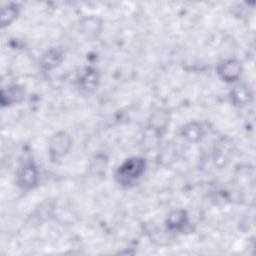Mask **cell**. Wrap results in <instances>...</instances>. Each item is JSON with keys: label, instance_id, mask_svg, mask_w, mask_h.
<instances>
[{"label": "cell", "instance_id": "cell-2", "mask_svg": "<svg viewBox=\"0 0 256 256\" xmlns=\"http://www.w3.org/2000/svg\"><path fill=\"white\" fill-rule=\"evenodd\" d=\"M72 145L71 137L65 132L55 134L49 143V154L52 160H58L66 155Z\"/></svg>", "mask_w": 256, "mask_h": 256}, {"label": "cell", "instance_id": "cell-11", "mask_svg": "<svg viewBox=\"0 0 256 256\" xmlns=\"http://www.w3.org/2000/svg\"><path fill=\"white\" fill-rule=\"evenodd\" d=\"M18 13L19 7L17 4L9 3L3 6L1 9V26L5 27L10 25L18 16Z\"/></svg>", "mask_w": 256, "mask_h": 256}, {"label": "cell", "instance_id": "cell-9", "mask_svg": "<svg viewBox=\"0 0 256 256\" xmlns=\"http://www.w3.org/2000/svg\"><path fill=\"white\" fill-rule=\"evenodd\" d=\"M180 134L186 141L195 143L201 140L204 135V130L200 123L191 122L181 128Z\"/></svg>", "mask_w": 256, "mask_h": 256}, {"label": "cell", "instance_id": "cell-5", "mask_svg": "<svg viewBox=\"0 0 256 256\" xmlns=\"http://www.w3.org/2000/svg\"><path fill=\"white\" fill-rule=\"evenodd\" d=\"M78 87L86 92H92L96 89L99 83V73L96 69L91 67L84 68L77 76Z\"/></svg>", "mask_w": 256, "mask_h": 256}, {"label": "cell", "instance_id": "cell-7", "mask_svg": "<svg viewBox=\"0 0 256 256\" xmlns=\"http://www.w3.org/2000/svg\"><path fill=\"white\" fill-rule=\"evenodd\" d=\"M188 223V215L186 211L182 209L172 211L166 220L167 229L172 232H178L184 229L186 224Z\"/></svg>", "mask_w": 256, "mask_h": 256}, {"label": "cell", "instance_id": "cell-10", "mask_svg": "<svg viewBox=\"0 0 256 256\" xmlns=\"http://www.w3.org/2000/svg\"><path fill=\"white\" fill-rule=\"evenodd\" d=\"M63 59V55L58 49H51L47 51L41 58L40 64L45 70H50L58 66Z\"/></svg>", "mask_w": 256, "mask_h": 256}, {"label": "cell", "instance_id": "cell-3", "mask_svg": "<svg viewBox=\"0 0 256 256\" xmlns=\"http://www.w3.org/2000/svg\"><path fill=\"white\" fill-rule=\"evenodd\" d=\"M39 172L33 163H26L18 172L17 184L23 190H31L38 184Z\"/></svg>", "mask_w": 256, "mask_h": 256}, {"label": "cell", "instance_id": "cell-4", "mask_svg": "<svg viewBox=\"0 0 256 256\" xmlns=\"http://www.w3.org/2000/svg\"><path fill=\"white\" fill-rule=\"evenodd\" d=\"M241 63L236 59H228L217 66V73L219 77L228 83L235 82L241 75Z\"/></svg>", "mask_w": 256, "mask_h": 256}, {"label": "cell", "instance_id": "cell-1", "mask_svg": "<svg viewBox=\"0 0 256 256\" xmlns=\"http://www.w3.org/2000/svg\"><path fill=\"white\" fill-rule=\"evenodd\" d=\"M146 161L142 157H131L125 160L116 170L115 179L124 187L134 185L144 174Z\"/></svg>", "mask_w": 256, "mask_h": 256}, {"label": "cell", "instance_id": "cell-6", "mask_svg": "<svg viewBox=\"0 0 256 256\" xmlns=\"http://www.w3.org/2000/svg\"><path fill=\"white\" fill-rule=\"evenodd\" d=\"M25 98V90L19 85L10 86L7 89H3L1 92V104L2 106H9L16 103H20Z\"/></svg>", "mask_w": 256, "mask_h": 256}, {"label": "cell", "instance_id": "cell-8", "mask_svg": "<svg viewBox=\"0 0 256 256\" xmlns=\"http://www.w3.org/2000/svg\"><path fill=\"white\" fill-rule=\"evenodd\" d=\"M252 99V93L247 85H237L231 91V101L236 106H245Z\"/></svg>", "mask_w": 256, "mask_h": 256}]
</instances>
